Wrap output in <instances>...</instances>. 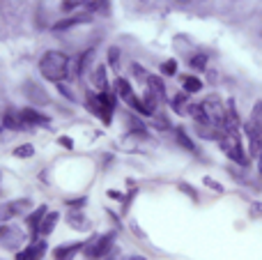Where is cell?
Returning <instances> with one entry per match:
<instances>
[{"label":"cell","instance_id":"7a4b0ae2","mask_svg":"<svg viewBox=\"0 0 262 260\" xmlns=\"http://www.w3.org/2000/svg\"><path fill=\"white\" fill-rule=\"evenodd\" d=\"M83 104H85V109L90 111L95 118H99L106 127H111V124H113L115 109H118V95H115L113 90H106V92L88 90Z\"/></svg>","mask_w":262,"mask_h":260},{"label":"cell","instance_id":"44dd1931","mask_svg":"<svg viewBox=\"0 0 262 260\" xmlns=\"http://www.w3.org/2000/svg\"><path fill=\"white\" fill-rule=\"evenodd\" d=\"M113 92H115V95H118V99L127 101V104L131 101V97L136 95V92H134V88H131V83H129L124 76H118V78H115V81H113Z\"/></svg>","mask_w":262,"mask_h":260},{"label":"cell","instance_id":"8fae6325","mask_svg":"<svg viewBox=\"0 0 262 260\" xmlns=\"http://www.w3.org/2000/svg\"><path fill=\"white\" fill-rule=\"evenodd\" d=\"M46 214H49V207H46V205H37L30 214L23 216V219H26V228H28V233H30V242L39 240V226H41V221H44Z\"/></svg>","mask_w":262,"mask_h":260},{"label":"cell","instance_id":"7c38bea8","mask_svg":"<svg viewBox=\"0 0 262 260\" xmlns=\"http://www.w3.org/2000/svg\"><path fill=\"white\" fill-rule=\"evenodd\" d=\"M21 118H23V124H26L28 129H32V127H46V124H51L49 115L41 113V111H37L35 106H23V109H21Z\"/></svg>","mask_w":262,"mask_h":260},{"label":"cell","instance_id":"f546056e","mask_svg":"<svg viewBox=\"0 0 262 260\" xmlns=\"http://www.w3.org/2000/svg\"><path fill=\"white\" fill-rule=\"evenodd\" d=\"M131 76H134L138 83H147L149 72H145V67L140 62H131Z\"/></svg>","mask_w":262,"mask_h":260},{"label":"cell","instance_id":"6da1fadb","mask_svg":"<svg viewBox=\"0 0 262 260\" xmlns=\"http://www.w3.org/2000/svg\"><path fill=\"white\" fill-rule=\"evenodd\" d=\"M69 64H72V58H69L67 53L49 49L41 53L39 62H37V69H39V76L44 78V81H51V83L67 81L69 83Z\"/></svg>","mask_w":262,"mask_h":260},{"label":"cell","instance_id":"83f0119b","mask_svg":"<svg viewBox=\"0 0 262 260\" xmlns=\"http://www.w3.org/2000/svg\"><path fill=\"white\" fill-rule=\"evenodd\" d=\"M159 72H161V76H175L177 74V60L175 58L163 60V62L159 64Z\"/></svg>","mask_w":262,"mask_h":260},{"label":"cell","instance_id":"2e32d148","mask_svg":"<svg viewBox=\"0 0 262 260\" xmlns=\"http://www.w3.org/2000/svg\"><path fill=\"white\" fill-rule=\"evenodd\" d=\"M193 132L198 138H205V141H219L223 129H219L216 124H212L209 120H200V122H193Z\"/></svg>","mask_w":262,"mask_h":260},{"label":"cell","instance_id":"603a6c76","mask_svg":"<svg viewBox=\"0 0 262 260\" xmlns=\"http://www.w3.org/2000/svg\"><path fill=\"white\" fill-rule=\"evenodd\" d=\"M85 12H90L92 16H108L111 14V0H88L85 3Z\"/></svg>","mask_w":262,"mask_h":260},{"label":"cell","instance_id":"b9f144b4","mask_svg":"<svg viewBox=\"0 0 262 260\" xmlns=\"http://www.w3.org/2000/svg\"><path fill=\"white\" fill-rule=\"evenodd\" d=\"M129 260H145L143 256H134V258H129Z\"/></svg>","mask_w":262,"mask_h":260},{"label":"cell","instance_id":"1f68e13d","mask_svg":"<svg viewBox=\"0 0 262 260\" xmlns=\"http://www.w3.org/2000/svg\"><path fill=\"white\" fill-rule=\"evenodd\" d=\"M249 120L255 124V127H260V129H262V99H258V101L253 104V109H251V118H249Z\"/></svg>","mask_w":262,"mask_h":260},{"label":"cell","instance_id":"836d02e7","mask_svg":"<svg viewBox=\"0 0 262 260\" xmlns=\"http://www.w3.org/2000/svg\"><path fill=\"white\" fill-rule=\"evenodd\" d=\"M177 189H180L182 193H186V196H189V198H191V201H193V203H198V201H200V198H198V193H195V189L191 187V184H186V182H180V184H177Z\"/></svg>","mask_w":262,"mask_h":260},{"label":"cell","instance_id":"d6986e66","mask_svg":"<svg viewBox=\"0 0 262 260\" xmlns=\"http://www.w3.org/2000/svg\"><path fill=\"white\" fill-rule=\"evenodd\" d=\"M145 85H147V90L152 92V95L157 97L161 104H166V101H168V90H166V83H163L161 76H154V74H149Z\"/></svg>","mask_w":262,"mask_h":260},{"label":"cell","instance_id":"9a60e30c","mask_svg":"<svg viewBox=\"0 0 262 260\" xmlns=\"http://www.w3.org/2000/svg\"><path fill=\"white\" fill-rule=\"evenodd\" d=\"M67 226L76 233H90L92 230V221L83 214L81 210H69L67 212Z\"/></svg>","mask_w":262,"mask_h":260},{"label":"cell","instance_id":"74e56055","mask_svg":"<svg viewBox=\"0 0 262 260\" xmlns=\"http://www.w3.org/2000/svg\"><path fill=\"white\" fill-rule=\"evenodd\" d=\"M251 216L253 219H262V203H251Z\"/></svg>","mask_w":262,"mask_h":260},{"label":"cell","instance_id":"ac0fdd59","mask_svg":"<svg viewBox=\"0 0 262 260\" xmlns=\"http://www.w3.org/2000/svg\"><path fill=\"white\" fill-rule=\"evenodd\" d=\"M83 244H85V242L60 244V247L53 249V260H74L78 253H83Z\"/></svg>","mask_w":262,"mask_h":260},{"label":"cell","instance_id":"5bb4252c","mask_svg":"<svg viewBox=\"0 0 262 260\" xmlns=\"http://www.w3.org/2000/svg\"><path fill=\"white\" fill-rule=\"evenodd\" d=\"M88 76H90V83H92V88H95L97 92L111 90V81H108V74H106V64L104 62H97L95 67L88 72Z\"/></svg>","mask_w":262,"mask_h":260},{"label":"cell","instance_id":"30bf717a","mask_svg":"<svg viewBox=\"0 0 262 260\" xmlns=\"http://www.w3.org/2000/svg\"><path fill=\"white\" fill-rule=\"evenodd\" d=\"M92 21H95V16H92L90 12H78V14H72V16H64V18H60V21H55L53 30L55 32H67L76 26H88V23H92Z\"/></svg>","mask_w":262,"mask_h":260},{"label":"cell","instance_id":"7402d4cb","mask_svg":"<svg viewBox=\"0 0 262 260\" xmlns=\"http://www.w3.org/2000/svg\"><path fill=\"white\" fill-rule=\"evenodd\" d=\"M180 83H182V90H184L186 95H195V92H200L205 88V83L200 81L198 76H191V74H182Z\"/></svg>","mask_w":262,"mask_h":260},{"label":"cell","instance_id":"e0dca14e","mask_svg":"<svg viewBox=\"0 0 262 260\" xmlns=\"http://www.w3.org/2000/svg\"><path fill=\"white\" fill-rule=\"evenodd\" d=\"M172 138H175V143L182 147V150L191 152V155H198V145H195V141L191 138V134L186 132L184 127H172Z\"/></svg>","mask_w":262,"mask_h":260},{"label":"cell","instance_id":"277c9868","mask_svg":"<svg viewBox=\"0 0 262 260\" xmlns=\"http://www.w3.org/2000/svg\"><path fill=\"white\" fill-rule=\"evenodd\" d=\"M115 242V233H101V235H92L85 244H83V256L85 260H104L111 253Z\"/></svg>","mask_w":262,"mask_h":260},{"label":"cell","instance_id":"d590c367","mask_svg":"<svg viewBox=\"0 0 262 260\" xmlns=\"http://www.w3.org/2000/svg\"><path fill=\"white\" fill-rule=\"evenodd\" d=\"M85 203H88L85 196H81V198H69V201H67V207H69V210H83V207H85Z\"/></svg>","mask_w":262,"mask_h":260},{"label":"cell","instance_id":"d4e9b609","mask_svg":"<svg viewBox=\"0 0 262 260\" xmlns=\"http://www.w3.org/2000/svg\"><path fill=\"white\" fill-rule=\"evenodd\" d=\"M168 101H170L172 111H175L177 115H184V113H186V106H189V101H191V99H189V95H186V92L182 90V92H175V95H172Z\"/></svg>","mask_w":262,"mask_h":260},{"label":"cell","instance_id":"ab89813d","mask_svg":"<svg viewBox=\"0 0 262 260\" xmlns=\"http://www.w3.org/2000/svg\"><path fill=\"white\" fill-rule=\"evenodd\" d=\"M9 221H12V216H9L7 207L0 205V226H3V224H9Z\"/></svg>","mask_w":262,"mask_h":260},{"label":"cell","instance_id":"4fadbf2b","mask_svg":"<svg viewBox=\"0 0 262 260\" xmlns=\"http://www.w3.org/2000/svg\"><path fill=\"white\" fill-rule=\"evenodd\" d=\"M3 127L9 129V132H26V124H23L21 118V109H14V106H5L3 111Z\"/></svg>","mask_w":262,"mask_h":260},{"label":"cell","instance_id":"484cf974","mask_svg":"<svg viewBox=\"0 0 262 260\" xmlns=\"http://www.w3.org/2000/svg\"><path fill=\"white\" fill-rule=\"evenodd\" d=\"M207 62H209L207 53H191L189 58H186V64H189L193 72H205V69H207Z\"/></svg>","mask_w":262,"mask_h":260},{"label":"cell","instance_id":"cb8c5ba5","mask_svg":"<svg viewBox=\"0 0 262 260\" xmlns=\"http://www.w3.org/2000/svg\"><path fill=\"white\" fill-rule=\"evenodd\" d=\"M58 221H60V212H51L49 210V214L44 216V221H41V226H39V237H49V235L55 230Z\"/></svg>","mask_w":262,"mask_h":260},{"label":"cell","instance_id":"4316f807","mask_svg":"<svg viewBox=\"0 0 262 260\" xmlns=\"http://www.w3.org/2000/svg\"><path fill=\"white\" fill-rule=\"evenodd\" d=\"M12 155L16 157V159H32V157H35V145H32V143H21V145H16L12 150Z\"/></svg>","mask_w":262,"mask_h":260},{"label":"cell","instance_id":"7bdbcfd3","mask_svg":"<svg viewBox=\"0 0 262 260\" xmlns=\"http://www.w3.org/2000/svg\"><path fill=\"white\" fill-rule=\"evenodd\" d=\"M0 129H3V127H0Z\"/></svg>","mask_w":262,"mask_h":260},{"label":"cell","instance_id":"60d3db41","mask_svg":"<svg viewBox=\"0 0 262 260\" xmlns=\"http://www.w3.org/2000/svg\"><path fill=\"white\" fill-rule=\"evenodd\" d=\"M258 175H260V178H262V155L258 157Z\"/></svg>","mask_w":262,"mask_h":260},{"label":"cell","instance_id":"3957f363","mask_svg":"<svg viewBox=\"0 0 262 260\" xmlns=\"http://www.w3.org/2000/svg\"><path fill=\"white\" fill-rule=\"evenodd\" d=\"M216 143H219V147H221V152L235 166H242V168H249L251 166V157H249V152L244 150V145H242L239 132H221Z\"/></svg>","mask_w":262,"mask_h":260},{"label":"cell","instance_id":"4dcf8cb0","mask_svg":"<svg viewBox=\"0 0 262 260\" xmlns=\"http://www.w3.org/2000/svg\"><path fill=\"white\" fill-rule=\"evenodd\" d=\"M106 55H108V67L118 72V67H120V58H122V51H120L118 46H111L108 53H106Z\"/></svg>","mask_w":262,"mask_h":260},{"label":"cell","instance_id":"f1b7e54d","mask_svg":"<svg viewBox=\"0 0 262 260\" xmlns=\"http://www.w3.org/2000/svg\"><path fill=\"white\" fill-rule=\"evenodd\" d=\"M55 88H58V92H60V95H62L67 101H72V104H78V97L74 95V90H72V88H69V83H67V81H62V83H55Z\"/></svg>","mask_w":262,"mask_h":260},{"label":"cell","instance_id":"9c48e42d","mask_svg":"<svg viewBox=\"0 0 262 260\" xmlns=\"http://www.w3.org/2000/svg\"><path fill=\"white\" fill-rule=\"evenodd\" d=\"M46 251H49L46 237H39V240H35V242H28L21 251H16L14 260H44Z\"/></svg>","mask_w":262,"mask_h":260},{"label":"cell","instance_id":"f35d334b","mask_svg":"<svg viewBox=\"0 0 262 260\" xmlns=\"http://www.w3.org/2000/svg\"><path fill=\"white\" fill-rule=\"evenodd\" d=\"M58 143L64 147V150H74V141H72L69 136H60V138H58Z\"/></svg>","mask_w":262,"mask_h":260},{"label":"cell","instance_id":"d6a6232c","mask_svg":"<svg viewBox=\"0 0 262 260\" xmlns=\"http://www.w3.org/2000/svg\"><path fill=\"white\" fill-rule=\"evenodd\" d=\"M85 3L88 0H62V3H60V9H62L64 14H69L78 7H85Z\"/></svg>","mask_w":262,"mask_h":260},{"label":"cell","instance_id":"ba28073f","mask_svg":"<svg viewBox=\"0 0 262 260\" xmlns=\"http://www.w3.org/2000/svg\"><path fill=\"white\" fill-rule=\"evenodd\" d=\"M23 92H26V99L30 101L32 106H49L51 97L46 92V88L41 85L39 81H26L23 83Z\"/></svg>","mask_w":262,"mask_h":260},{"label":"cell","instance_id":"52a82bcc","mask_svg":"<svg viewBox=\"0 0 262 260\" xmlns=\"http://www.w3.org/2000/svg\"><path fill=\"white\" fill-rule=\"evenodd\" d=\"M242 129H244L246 134V141H249V157L251 159H258V157L262 155V129L255 127L251 120H246L244 124H242Z\"/></svg>","mask_w":262,"mask_h":260},{"label":"cell","instance_id":"5b68a950","mask_svg":"<svg viewBox=\"0 0 262 260\" xmlns=\"http://www.w3.org/2000/svg\"><path fill=\"white\" fill-rule=\"evenodd\" d=\"M200 106H203V113H205V118H207L209 122L216 124L219 129L226 127V118H228V104L226 101L219 99L216 95H209Z\"/></svg>","mask_w":262,"mask_h":260},{"label":"cell","instance_id":"ffe728a7","mask_svg":"<svg viewBox=\"0 0 262 260\" xmlns=\"http://www.w3.org/2000/svg\"><path fill=\"white\" fill-rule=\"evenodd\" d=\"M30 205H32V201L30 198H16V201H9V203H5V207H7V212H9V216L12 219H16V216H26V214H30Z\"/></svg>","mask_w":262,"mask_h":260},{"label":"cell","instance_id":"8992f818","mask_svg":"<svg viewBox=\"0 0 262 260\" xmlns=\"http://www.w3.org/2000/svg\"><path fill=\"white\" fill-rule=\"evenodd\" d=\"M26 242H28V235L18 226H14V224L0 226V247L3 249H7V251H21Z\"/></svg>","mask_w":262,"mask_h":260},{"label":"cell","instance_id":"e575fe53","mask_svg":"<svg viewBox=\"0 0 262 260\" xmlns=\"http://www.w3.org/2000/svg\"><path fill=\"white\" fill-rule=\"evenodd\" d=\"M108 198H113V201H120V203L124 205V210H127L129 203H131V198H129V196H124V193L115 191V189H108Z\"/></svg>","mask_w":262,"mask_h":260},{"label":"cell","instance_id":"8d00e7d4","mask_svg":"<svg viewBox=\"0 0 262 260\" xmlns=\"http://www.w3.org/2000/svg\"><path fill=\"white\" fill-rule=\"evenodd\" d=\"M203 184H205L207 189H212V191H216V193H223V191H226V189H223L221 184H219L216 180H212V178H205V180H203Z\"/></svg>","mask_w":262,"mask_h":260}]
</instances>
